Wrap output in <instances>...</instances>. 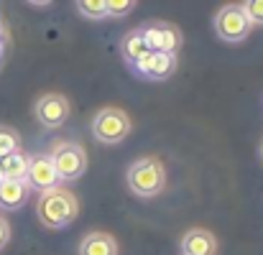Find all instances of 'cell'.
<instances>
[{"label": "cell", "mask_w": 263, "mask_h": 255, "mask_svg": "<svg viewBox=\"0 0 263 255\" xmlns=\"http://www.w3.org/2000/svg\"><path fill=\"white\" fill-rule=\"evenodd\" d=\"M138 31H141L143 41H146V49H148L151 54H159V51H161V26H159V21L146 23V26H141Z\"/></svg>", "instance_id": "9a60e30c"}, {"label": "cell", "mask_w": 263, "mask_h": 255, "mask_svg": "<svg viewBox=\"0 0 263 255\" xmlns=\"http://www.w3.org/2000/svg\"><path fill=\"white\" fill-rule=\"evenodd\" d=\"M28 159L23 151H15L5 159H0V171L5 179H15V181H26V171H28Z\"/></svg>", "instance_id": "4fadbf2b"}, {"label": "cell", "mask_w": 263, "mask_h": 255, "mask_svg": "<svg viewBox=\"0 0 263 255\" xmlns=\"http://www.w3.org/2000/svg\"><path fill=\"white\" fill-rule=\"evenodd\" d=\"M46 156L51 159L59 181H74L87 171V151L74 141H57Z\"/></svg>", "instance_id": "3957f363"}, {"label": "cell", "mask_w": 263, "mask_h": 255, "mask_svg": "<svg viewBox=\"0 0 263 255\" xmlns=\"http://www.w3.org/2000/svg\"><path fill=\"white\" fill-rule=\"evenodd\" d=\"M80 255H118V243L110 232H87L80 240Z\"/></svg>", "instance_id": "30bf717a"}, {"label": "cell", "mask_w": 263, "mask_h": 255, "mask_svg": "<svg viewBox=\"0 0 263 255\" xmlns=\"http://www.w3.org/2000/svg\"><path fill=\"white\" fill-rule=\"evenodd\" d=\"M36 117L41 120L44 128H62L64 120L69 117V100L59 92H49L41 94L36 100Z\"/></svg>", "instance_id": "8992f818"}, {"label": "cell", "mask_w": 263, "mask_h": 255, "mask_svg": "<svg viewBox=\"0 0 263 255\" xmlns=\"http://www.w3.org/2000/svg\"><path fill=\"white\" fill-rule=\"evenodd\" d=\"M8 240H10V225L5 217H0V250L8 245Z\"/></svg>", "instance_id": "ffe728a7"}, {"label": "cell", "mask_w": 263, "mask_h": 255, "mask_svg": "<svg viewBox=\"0 0 263 255\" xmlns=\"http://www.w3.org/2000/svg\"><path fill=\"white\" fill-rule=\"evenodd\" d=\"M130 128H133V123H130L128 112L120 110V107H102V110H97V115L92 120V135H95V141L107 143V146L125 141L128 133H130Z\"/></svg>", "instance_id": "277c9868"}, {"label": "cell", "mask_w": 263, "mask_h": 255, "mask_svg": "<svg viewBox=\"0 0 263 255\" xmlns=\"http://www.w3.org/2000/svg\"><path fill=\"white\" fill-rule=\"evenodd\" d=\"M28 184L26 181H15V179H5L0 184V209H21L28 202Z\"/></svg>", "instance_id": "8fae6325"}, {"label": "cell", "mask_w": 263, "mask_h": 255, "mask_svg": "<svg viewBox=\"0 0 263 255\" xmlns=\"http://www.w3.org/2000/svg\"><path fill=\"white\" fill-rule=\"evenodd\" d=\"M240 8L251 21V26H263V0H243Z\"/></svg>", "instance_id": "ac0fdd59"}, {"label": "cell", "mask_w": 263, "mask_h": 255, "mask_svg": "<svg viewBox=\"0 0 263 255\" xmlns=\"http://www.w3.org/2000/svg\"><path fill=\"white\" fill-rule=\"evenodd\" d=\"M133 8H136V3H133V0H107V18H110V15L120 18V15L130 13Z\"/></svg>", "instance_id": "d6986e66"}, {"label": "cell", "mask_w": 263, "mask_h": 255, "mask_svg": "<svg viewBox=\"0 0 263 255\" xmlns=\"http://www.w3.org/2000/svg\"><path fill=\"white\" fill-rule=\"evenodd\" d=\"M141 77H146V80H169L172 74H174L176 69V56L172 54H146L136 67H133Z\"/></svg>", "instance_id": "ba28073f"}, {"label": "cell", "mask_w": 263, "mask_h": 255, "mask_svg": "<svg viewBox=\"0 0 263 255\" xmlns=\"http://www.w3.org/2000/svg\"><path fill=\"white\" fill-rule=\"evenodd\" d=\"M80 214V202L69 189L54 186L49 191H44L36 202V217L44 227L59 230L67 227L69 222H74V217Z\"/></svg>", "instance_id": "6da1fadb"}, {"label": "cell", "mask_w": 263, "mask_h": 255, "mask_svg": "<svg viewBox=\"0 0 263 255\" xmlns=\"http://www.w3.org/2000/svg\"><path fill=\"white\" fill-rule=\"evenodd\" d=\"M125 184L128 189L141 197V199H154L164 191L166 186V169L159 159L154 156H143L138 161H133L125 171Z\"/></svg>", "instance_id": "7a4b0ae2"}, {"label": "cell", "mask_w": 263, "mask_h": 255, "mask_svg": "<svg viewBox=\"0 0 263 255\" xmlns=\"http://www.w3.org/2000/svg\"><path fill=\"white\" fill-rule=\"evenodd\" d=\"M212 26H215L217 38H222L225 44H240V41H246L248 33H251V28H253L251 21L246 18L240 3H228V5H222V8L217 10Z\"/></svg>", "instance_id": "5b68a950"}, {"label": "cell", "mask_w": 263, "mask_h": 255, "mask_svg": "<svg viewBox=\"0 0 263 255\" xmlns=\"http://www.w3.org/2000/svg\"><path fill=\"white\" fill-rule=\"evenodd\" d=\"M26 184L28 189H39L41 194L59 186V176L54 171V164L46 153H39V156H31L28 159V171H26Z\"/></svg>", "instance_id": "52a82bcc"}, {"label": "cell", "mask_w": 263, "mask_h": 255, "mask_svg": "<svg viewBox=\"0 0 263 255\" xmlns=\"http://www.w3.org/2000/svg\"><path fill=\"white\" fill-rule=\"evenodd\" d=\"M161 26V54H172L176 56L179 49H181V33L174 23H166V21H159Z\"/></svg>", "instance_id": "5bb4252c"}, {"label": "cell", "mask_w": 263, "mask_h": 255, "mask_svg": "<svg viewBox=\"0 0 263 255\" xmlns=\"http://www.w3.org/2000/svg\"><path fill=\"white\" fill-rule=\"evenodd\" d=\"M77 10L92 21L107 18V0H77Z\"/></svg>", "instance_id": "e0dca14e"}, {"label": "cell", "mask_w": 263, "mask_h": 255, "mask_svg": "<svg viewBox=\"0 0 263 255\" xmlns=\"http://www.w3.org/2000/svg\"><path fill=\"white\" fill-rule=\"evenodd\" d=\"M261 161H263V146H261Z\"/></svg>", "instance_id": "7402d4cb"}, {"label": "cell", "mask_w": 263, "mask_h": 255, "mask_svg": "<svg viewBox=\"0 0 263 255\" xmlns=\"http://www.w3.org/2000/svg\"><path fill=\"white\" fill-rule=\"evenodd\" d=\"M120 54H123V59H125L130 67H136V64L148 54L146 41H143V36H141V31H138V28H136V31H130V33H125V38L120 41Z\"/></svg>", "instance_id": "7c38bea8"}, {"label": "cell", "mask_w": 263, "mask_h": 255, "mask_svg": "<svg viewBox=\"0 0 263 255\" xmlns=\"http://www.w3.org/2000/svg\"><path fill=\"white\" fill-rule=\"evenodd\" d=\"M3 181H5V176H3V171H0V184H3Z\"/></svg>", "instance_id": "44dd1931"}, {"label": "cell", "mask_w": 263, "mask_h": 255, "mask_svg": "<svg viewBox=\"0 0 263 255\" xmlns=\"http://www.w3.org/2000/svg\"><path fill=\"white\" fill-rule=\"evenodd\" d=\"M181 255H217V238L210 230L194 227L181 238Z\"/></svg>", "instance_id": "9c48e42d"}, {"label": "cell", "mask_w": 263, "mask_h": 255, "mask_svg": "<svg viewBox=\"0 0 263 255\" xmlns=\"http://www.w3.org/2000/svg\"><path fill=\"white\" fill-rule=\"evenodd\" d=\"M15 151H21L18 133L13 128H8V125H0V159H5V156H10Z\"/></svg>", "instance_id": "2e32d148"}]
</instances>
